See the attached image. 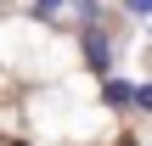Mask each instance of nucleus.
<instances>
[{
	"label": "nucleus",
	"instance_id": "nucleus-5",
	"mask_svg": "<svg viewBox=\"0 0 152 146\" xmlns=\"http://www.w3.org/2000/svg\"><path fill=\"white\" fill-rule=\"evenodd\" d=\"M135 107H147V113H152V84H141V90H135Z\"/></svg>",
	"mask_w": 152,
	"mask_h": 146
},
{
	"label": "nucleus",
	"instance_id": "nucleus-2",
	"mask_svg": "<svg viewBox=\"0 0 152 146\" xmlns=\"http://www.w3.org/2000/svg\"><path fill=\"white\" fill-rule=\"evenodd\" d=\"M135 90H141V84H124V79H113V84H107V101H113V107H135Z\"/></svg>",
	"mask_w": 152,
	"mask_h": 146
},
{
	"label": "nucleus",
	"instance_id": "nucleus-4",
	"mask_svg": "<svg viewBox=\"0 0 152 146\" xmlns=\"http://www.w3.org/2000/svg\"><path fill=\"white\" fill-rule=\"evenodd\" d=\"M124 11L130 17H152V0H124Z\"/></svg>",
	"mask_w": 152,
	"mask_h": 146
},
{
	"label": "nucleus",
	"instance_id": "nucleus-1",
	"mask_svg": "<svg viewBox=\"0 0 152 146\" xmlns=\"http://www.w3.org/2000/svg\"><path fill=\"white\" fill-rule=\"evenodd\" d=\"M85 56H90V68L107 79V62H113V45H107V34L96 28V23H85Z\"/></svg>",
	"mask_w": 152,
	"mask_h": 146
},
{
	"label": "nucleus",
	"instance_id": "nucleus-3",
	"mask_svg": "<svg viewBox=\"0 0 152 146\" xmlns=\"http://www.w3.org/2000/svg\"><path fill=\"white\" fill-rule=\"evenodd\" d=\"M62 6H79V0H34V17H56Z\"/></svg>",
	"mask_w": 152,
	"mask_h": 146
}]
</instances>
